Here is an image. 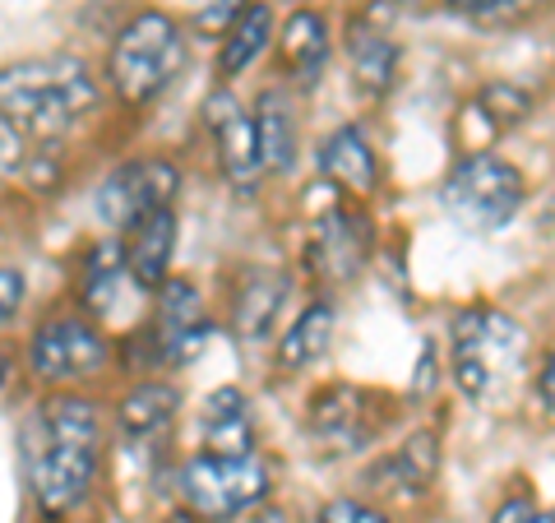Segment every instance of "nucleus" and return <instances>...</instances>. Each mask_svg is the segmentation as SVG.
<instances>
[{"mask_svg":"<svg viewBox=\"0 0 555 523\" xmlns=\"http://www.w3.org/2000/svg\"><path fill=\"white\" fill-rule=\"evenodd\" d=\"M102 463V417L83 394L42 398L28 431V486L47 523H61L89 500Z\"/></svg>","mask_w":555,"mask_h":523,"instance_id":"nucleus-1","label":"nucleus"},{"mask_svg":"<svg viewBox=\"0 0 555 523\" xmlns=\"http://www.w3.org/2000/svg\"><path fill=\"white\" fill-rule=\"evenodd\" d=\"M102 102L98 75L79 56H28L0 65V116L33 144H61Z\"/></svg>","mask_w":555,"mask_h":523,"instance_id":"nucleus-2","label":"nucleus"},{"mask_svg":"<svg viewBox=\"0 0 555 523\" xmlns=\"http://www.w3.org/2000/svg\"><path fill=\"white\" fill-rule=\"evenodd\" d=\"M528 371V329L500 306H463L449 320V380L467 404H495Z\"/></svg>","mask_w":555,"mask_h":523,"instance_id":"nucleus-3","label":"nucleus"},{"mask_svg":"<svg viewBox=\"0 0 555 523\" xmlns=\"http://www.w3.org/2000/svg\"><path fill=\"white\" fill-rule=\"evenodd\" d=\"M190 61L185 33L167 10H139L130 14L107 51V79L126 107H153L171 84L181 79Z\"/></svg>","mask_w":555,"mask_h":523,"instance_id":"nucleus-4","label":"nucleus"},{"mask_svg":"<svg viewBox=\"0 0 555 523\" xmlns=\"http://www.w3.org/2000/svg\"><path fill=\"white\" fill-rule=\"evenodd\" d=\"M440 204L463 232L495 237V232H505L518 214H524L528 177L505 158V153L473 149L444 171Z\"/></svg>","mask_w":555,"mask_h":523,"instance_id":"nucleus-5","label":"nucleus"},{"mask_svg":"<svg viewBox=\"0 0 555 523\" xmlns=\"http://www.w3.org/2000/svg\"><path fill=\"white\" fill-rule=\"evenodd\" d=\"M273 492V468L259 455H195L181 463L177 473V496L185 505V514H195L199 523H236L250 510L269 500Z\"/></svg>","mask_w":555,"mask_h":523,"instance_id":"nucleus-6","label":"nucleus"},{"mask_svg":"<svg viewBox=\"0 0 555 523\" xmlns=\"http://www.w3.org/2000/svg\"><path fill=\"white\" fill-rule=\"evenodd\" d=\"M398 404L389 394H379L371 385H347V380H334V385H320L306 398V431L324 455L347 459L371 449L379 435L393 426Z\"/></svg>","mask_w":555,"mask_h":523,"instance_id":"nucleus-7","label":"nucleus"},{"mask_svg":"<svg viewBox=\"0 0 555 523\" xmlns=\"http://www.w3.org/2000/svg\"><path fill=\"white\" fill-rule=\"evenodd\" d=\"M112 366V339L93 316H47L28 339V371L42 385H79Z\"/></svg>","mask_w":555,"mask_h":523,"instance_id":"nucleus-8","label":"nucleus"},{"mask_svg":"<svg viewBox=\"0 0 555 523\" xmlns=\"http://www.w3.org/2000/svg\"><path fill=\"white\" fill-rule=\"evenodd\" d=\"M371 246H375V232H371L366 208L352 200H338L320 214L315 232L306 241V269L324 288H347L371 265Z\"/></svg>","mask_w":555,"mask_h":523,"instance_id":"nucleus-9","label":"nucleus"},{"mask_svg":"<svg viewBox=\"0 0 555 523\" xmlns=\"http://www.w3.org/2000/svg\"><path fill=\"white\" fill-rule=\"evenodd\" d=\"M181 190V167L171 158H130L116 171H107V181L98 186V218L116 232H130L134 222H144L158 208H171Z\"/></svg>","mask_w":555,"mask_h":523,"instance_id":"nucleus-10","label":"nucleus"},{"mask_svg":"<svg viewBox=\"0 0 555 523\" xmlns=\"http://www.w3.org/2000/svg\"><path fill=\"white\" fill-rule=\"evenodd\" d=\"M393 0H366L352 20H347V65H352V84L366 102H379L393 93L398 69H403V47L393 42Z\"/></svg>","mask_w":555,"mask_h":523,"instance_id":"nucleus-11","label":"nucleus"},{"mask_svg":"<svg viewBox=\"0 0 555 523\" xmlns=\"http://www.w3.org/2000/svg\"><path fill=\"white\" fill-rule=\"evenodd\" d=\"M204 126L214 135L218 149V171L236 195H259L264 181V153H259V135H255V116L241 107L228 89H214L204 98Z\"/></svg>","mask_w":555,"mask_h":523,"instance_id":"nucleus-12","label":"nucleus"},{"mask_svg":"<svg viewBox=\"0 0 555 523\" xmlns=\"http://www.w3.org/2000/svg\"><path fill=\"white\" fill-rule=\"evenodd\" d=\"M153 361L158 366H190L208 347V316H204V296L190 278L171 273L167 283L153 292Z\"/></svg>","mask_w":555,"mask_h":523,"instance_id":"nucleus-13","label":"nucleus"},{"mask_svg":"<svg viewBox=\"0 0 555 523\" xmlns=\"http://www.w3.org/2000/svg\"><path fill=\"white\" fill-rule=\"evenodd\" d=\"M440 431H412L403 445L389 449L385 459H375L366 468V482L375 496H393V500H416L426 496L440 477Z\"/></svg>","mask_w":555,"mask_h":523,"instance_id":"nucleus-14","label":"nucleus"},{"mask_svg":"<svg viewBox=\"0 0 555 523\" xmlns=\"http://www.w3.org/2000/svg\"><path fill=\"white\" fill-rule=\"evenodd\" d=\"M315 167L343 200H371L379 190V153L361 126L328 130L315 153Z\"/></svg>","mask_w":555,"mask_h":523,"instance_id":"nucleus-15","label":"nucleus"},{"mask_svg":"<svg viewBox=\"0 0 555 523\" xmlns=\"http://www.w3.org/2000/svg\"><path fill=\"white\" fill-rule=\"evenodd\" d=\"M287 296H292L287 269H273V265L246 269L232 288V334L246 343H269Z\"/></svg>","mask_w":555,"mask_h":523,"instance_id":"nucleus-16","label":"nucleus"},{"mask_svg":"<svg viewBox=\"0 0 555 523\" xmlns=\"http://www.w3.org/2000/svg\"><path fill=\"white\" fill-rule=\"evenodd\" d=\"M328 51H334V38H328V20L320 10L297 5L278 28V65L297 89H315L328 69Z\"/></svg>","mask_w":555,"mask_h":523,"instance_id":"nucleus-17","label":"nucleus"},{"mask_svg":"<svg viewBox=\"0 0 555 523\" xmlns=\"http://www.w3.org/2000/svg\"><path fill=\"white\" fill-rule=\"evenodd\" d=\"M199 435H204V455H228V459L255 455V412L246 390L218 385L208 394L199 412Z\"/></svg>","mask_w":555,"mask_h":523,"instance_id":"nucleus-18","label":"nucleus"},{"mask_svg":"<svg viewBox=\"0 0 555 523\" xmlns=\"http://www.w3.org/2000/svg\"><path fill=\"white\" fill-rule=\"evenodd\" d=\"M171 255H177V208H158L126 232V259L139 292H158L167 283Z\"/></svg>","mask_w":555,"mask_h":523,"instance_id":"nucleus-19","label":"nucleus"},{"mask_svg":"<svg viewBox=\"0 0 555 523\" xmlns=\"http://www.w3.org/2000/svg\"><path fill=\"white\" fill-rule=\"evenodd\" d=\"M250 116H255V135H259L264 167L273 171V177H287V171L297 167V153H301V130H297L292 98L283 89H259Z\"/></svg>","mask_w":555,"mask_h":523,"instance_id":"nucleus-20","label":"nucleus"},{"mask_svg":"<svg viewBox=\"0 0 555 523\" xmlns=\"http://www.w3.org/2000/svg\"><path fill=\"white\" fill-rule=\"evenodd\" d=\"M130 278V259H126V241H98V246L83 255V269H79V306L83 316H112L120 292H126Z\"/></svg>","mask_w":555,"mask_h":523,"instance_id":"nucleus-21","label":"nucleus"},{"mask_svg":"<svg viewBox=\"0 0 555 523\" xmlns=\"http://www.w3.org/2000/svg\"><path fill=\"white\" fill-rule=\"evenodd\" d=\"M334 329H338V310L328 296L306 302L297 310V320L278 334V366H283V371H306V366H315L328 353V343H334Z\"/></svg>","mask_w":555,"mask_h":523,"instance_id":"nucleus-22","label":"nucleus"},{"mask_svg":"<svg viewBox=\"0 0 555 523\" xmlns=\"http://www.w3.org/2000/svg\"><path fill=\"white\" fill-rule=\"evenodd\" d=\"M177 412H181V385H171V380H144V385L120 394L116 422L130 441H149V435H158L177 422Z\"/></svg>","mask_w":555,"mask_h":523,"instance_id":"nucleus-23","label":"nucleus"},{"mask_svg":"<svg viewBox=\"0 0 555 523\" xmlns=\"http://www.w3.org/2000/svg\"><path fill=\"white\" fill-rule=\"evenodd\" d=\"M269 42H273V10L264 5V0H250V10L232 24V33L218 47V75L241 79L259 56H264Z\"/></svg>","mask_w":555,"mask_h":523,"instance_id":"nucleus-24","label":"nucleus"},{"mask_svg":"<svg viewBox=\"0 0 555 523\" xmlns=\"http://www.w3.org/2000/svg\"><path fill=\"white\" fill-rule=\"evenodd\" d=\"M467 116H477L486 135H509L532 116V93L514 79H491L467 98Z\"/></svg>","mask_w":555,"mask_h":523,"instance_id":"nucleus-25","label":"nucleus"},{"mask_svg":"<svg viewBox=\"0 0 555 523\" xmlns=\"http://www.w3.org/2000/svg\"><path fill=\"white\" fill-rule=\"evenodd\" d=\"M33 139L14 126L10 116H0V181H24L28 158H33Z\"/></svg>","mask_w":555,"mask_h":523,"instance_id":"nucleus-26","label":"nucleus"},{"mask_svg":"<svg viewBox=\"0 0 555 523\" xmlns=\"http://www.w3.org/2000/svg\"><path fill=\"white\" fill-rule=\"evenodd\" d=\"M315 523H393V519L379 510V505L361 500V496H334V500L320 505Z\"/></svg>","mask_w":555,"mask_h":523,"instance_id":"nucleus-27","label":"nucleus"},{"mask_svg":"<svg viewBox=\"0 0 555 523\" xmlns=\"http://www.w3.org/2000/svg\"><path fill=\"white\" fill-rule=\"evenodd\" d=\"M246 10H250V0H199L195 28L204 33V38H228L232 24H236Z\"/></svg>","mask_w":555,"mask_h":523,"instance_id":"nucleus-28","label":"nucleus"},{"mask_svg":"<svg viewBox=\"0 0 555 523\" xmlns=\"http://www.w3.org/2000/svg\"><path fill=\"white\" fill-rule=\"evenodd\" d=\"M449 10L467 14V20L477 24H505V20H518V14H528L537 0H444Z\"/></svg>","mask_w":555,"mask_h":523,"instance_id":"nucleus-29","label":"nucleus"},{"mask_svg":"<svg viewBox=\"0 0 555 523\" xmlns=\"http://www.w3.org/2000/svg\"><path fill=\"white\" fill-rule=\"evenodd\" d=\"M491 523H555V510L537 500L532 492H509L491 510Z\"/></svg>","mask_w":555,"mask_h":523,"instance_id":"nucleus-30","label":"nucleus"},{"mask_svg":"<svg viewBox=\"0 0 555 523\" xmlns=\"http://www.w3.org/2000/svg\"><path fill=\"white\" fill-rule=\"evenodd\" d=\"M24 292H28L24 273L14 269V265H5V259H0V329H5L14 316H20V306H24Z\"/></svg>","mask_w":555,"mask_h":523,"instance_id":"nucleus-31","label":"nucleus"},{"mask_svg":"<svg viewBox=\"0 0 555 523\" xmlns=\"http://www.w3.org/2000/svg\"><path fill=\"white\" fill-rule=\"evenodd\" d=\"M532 398H537V408H542V417H546V422H555V347H546L542 366H537Z\"/></svg>","mask_w":555,"mask_h":523,"instance_id":"nucleus-32","label":"nucleus"},{"mask_svg":"<svg viewBox=\"0 0 555 523\" xmlns=\"http://www.w3.org/2000/svg\"><path fill=\"white\" fill-rule=\"evenodd\" d=\"M412 390H416V394H422V390H426V394L436 390V347H430V343L422 347V361H416V380H412Z\"/></svg>","mask_w":555,"mask_h":523,"instance_id":"nucleus-33","label":"nucleus"},{"mask_svg":"<svg viewBox=\"0 0 555 523\" xmlns=\"http://www.w3.org/2000/svg\"><path fill=\"white\" fill-rule=\"evenodd\" d=\"M246 519H250V523H292V514L283 510V505H273V500H264V505H259V510H250Z\"/></svg>","mask_w":555,"mask_h":523,"instance_id":"nucleus-34","label":"nucleus"},{"mask_svg":"<svg viewBox=\"0 0 555 523\" xmlns=\"http://www.w3.org/2000/svg\"><path fill=\"white\" fill-rule=\"evenodd\" d=\"M398 10H426V0H393Z\"/></svg>","mask_w":555,"mask_h":523,"instance_id":"nucleus-35","label":"nucleus"},{"mask_svg":"<svg viewBox=\"0 0 555 523\" xmlns=\"http://www.w3.org/2000/svg\"><path fill=\"white\" fill-rule=\"evenodd\" d=\"M292 5H306V0H292Z\"/></svg>","mask_w":555,"mask_h":523,"instance_id":"nucleus-36","label":"nucleus"}]
</instances>
